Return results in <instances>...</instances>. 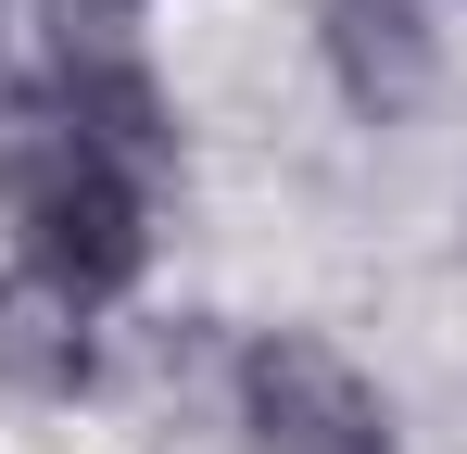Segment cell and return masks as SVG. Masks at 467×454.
Returning <instances> with one entry per match:
<instances>
[{
	"instance_id": "2",
	"label": "cell",
	"mask_w": 467,
	"mask_h": 454,
	"mask_svg": "<svg viewBox=\"0 0 467 454\" xmlns=\"http://www.w3.org/2000/svg\"><path fill=\"white\" fill-rule=\"evenodd\" d=\"M228 429L253 454H391V391L328 328H253L228 354Z\"/></svg>"
},
{
	"instance_id": "1",
	"label": "cell",
	"mask_w": 467,
	"mask_h": 454,
	"mask_svg": "<svg viewBox=\"0 0 467 454\" xmlns=\"http://www.w3.org/2000/svg\"><path fill=\"white\" fill-rule=\"evenodd\" d=\"M0 227H13V265L38 278H77L88 303H114L152 265V177L77 151L26 88L0 101Z\"/></svg>"
},
{
	"instance_id": "4",
	"label": "cell",
	"mask_w": 467,
	"mask_h": 454,
	"mask_svg": "<svg viewBox=\"0 0 467 454\" xmlns=\"http://www.w3.org/2000/svg\"><path fill=\"white\" fill-rule=\"evenodd\" d=\"M316 51L341 76V101L391 127V114H417L442 88V0H328L316 13Z\"/></svg>"
},
{
	"instance_id": "3",
	"label": "cell",
	"mask_w": 467,
	"mask_h": 454,
	"mask_svg": "<svg viewBox=\"0 0 467 454\" xmlns=\"http://www.w3.org/2000/svg\"><path fill=\"white\" fill-rule=\"evenodd\" d=\"M51 127L101 164H127V177H164L177 164V101H164V76L140 51H51V76L26 88Z\"/></svg>"
},
{
	"instance_id": "5",
	"label": "cell",
	"mask_w": 467,
	"mask_h": 454,
	"mask_svg": "<svg viewBox=\"0 0 467 454\" xmlns=\"http://www.w3.org/2000/svg\"><path fill=\"white\" fill-rule=\"evenodd\" d=\"M0 391H26V404L101 391V303H88L77 278L0 265Z\"/></svg>"
}]
</instances>
